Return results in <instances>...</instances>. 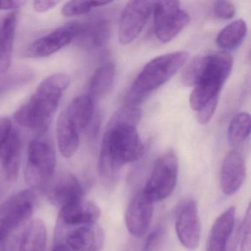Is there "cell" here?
<instances>
[{
  "instance_id": "obj_1",
  "label": "cell",
  "mask_w": 251,
  "mask_h": 251,
  "mask_svg": "<svg viewBox=\"0 0 251 251\" xmlns=\"http://www.w3.org/2000/svg\"><path fill=\"white\" fill-rule=\"evenodd\" d=\"M145 146L136 125L113 117L102 138L99 158V171L102 178L112 182L123 166L139 160Z\"/></svg>"
},
{
  "instance_id": "obj_2",
  "label": "cell",
  "mask_w": 251,
  "mask_h": 251,
  "mask_svg": "<svg viewBox=\"0 0 251 251\" xmlns=\"http://www.w3.org/2000/svg\"><path fill=\"white\" fill-rule=\"evenodd\" d=\"M70 85V77L64 73H55L45 78L30 100L17 110L16 122L32 130L46 129Z\"/></svg>"
},
{
  "instance_id": "obj_3",
  "label": "cell",
  "mask_w": 251,
  "mask_h": 251,
  "mask_svg": "<svg viewBox=\"0 0 251 251\" xmlns=\"http://www.w3.org/2000/svg\"><path fill=\"white\" fill-rule=\"evenodd\" d=\"M201 56L198 77L189 97V105L197 112L219 101L220 92L233 68V58L226 51Z\"/></svg>"
},
{
  "instance_id": "obj_4",
  "label": "cell",
  "mask_w": 251,
  "mask_h": 251,
  "mask_svg": "<svg viewBox=\"0 0 251 251\" xmlns=\"http://www.w3.org/2000/svg\"><path fill=\"white\" fill-rule=\"evenodd\" d=\"M188 58L187 52L176 51L150 61L135 79L129 92L127 105L136 106L151 92L167 83L183 67Z\"/></svg>"
},
{
  "instance_id": "obj_5",
  "label": "cell",
  "mask_w": 251,
  "mask_h": 251,
  "mask_svg": "<svg viewBox=\"0 0 251 251\" xmlns=\"http://www.w3.org/2000/svg\"><path fill=\"white\" fill-rule=\"evenodd\" d=\"M56 164V152L52 141L45 136L35 138L27 148L26 182L35 189L45 187L53 177Z\"/></svg>"
},
{
  "instance_id": "obj_6",
  "label": "cell",
  "mask_w": 251,
  "mask_h": 251,
  "mask_svg": "<svg viewBox=\"0 0 251 251\" xmlns=\"http://www.w3.org/2000/svg\"><path fill=\"white\" fill-rule=\"evenodd\" d=\"M178 172L176 154L172 151L164 152L155 161L142 191L153 202L167 199L176 189Z\"/></svg>"
},
{
  "instance_id": "obj_7",
  "label": "cell",
  "mask_w": 251,
  "mask_h": 251,
  "mask_svg": "<svg viewBox=\"0 0 251 251\" xmlns=\"http://www.w3.org/2000/svg\"><path fill=\"white\" fill-rule=\"evenodd\" d=\"M36 195L30 189L17 192L0 203V231L8 237L33 214Z\"/></svg>"
},
{
  "instance_id": "obj_8",
  "label": "cell",
  "mask_w": 251,
  "mask_h": 251,
  "mask_svg": "<svg viewBox=\"0 0 251 251\" xmlns=\"http://www.w3.org/2000/svg\"><path fill=\"white\" fill-rule=\"evenodd\" d=\"M152 13L155 36L162 43L174 39L190 20L178 1H157L154 2Z\"/></svg>"
},
{
  "instance_id": "obj_9",
  "label": "cell",
  "mask_w": 251,
  "mask_h": 251,
  "mask_svg": "<svg viewBox=\"0 0 251 251\" xmlns=\"http://www.w3.org/2000/svg\"><path fill=\"white\" fill-rule=\"evenodd\" d=\"M175 226L181 245L189 251L199 246L201 223L196 201L192 198L182 200L176 208Z\"/></svg>"
},
{
  "instance_id": "obj_10",
  "label": "cell",
  "mask_w": 251,
  "mask_h": 251,
  "mask_svg": "<svg viewBox=\"0 0 251 251\" xmlns=\"http://www.w3.org/2000/svg\"><path fill=\"white\" fill-rule=\"evenodd\" d=\"M81 31L77 22L67 23L48 34L36 39L26 50L25 56L30 58H45L68 46Z\"/></svg>"
},
{
  "instance_id": "obj_11",
  "label": "cell",
  "mask_w": 251,
  "mask_h": 251,
  "mask_svg": "<svg viewBox=\"0 0 251 251\" xmlns=\"http://www.w3.org/2000/svg\"><path fill=\"white\" fill-rule=\"evenodd\" d=\"M152 1H130L125 7L119 25V42L127 45L142 33L153 9Z\"/></svg>"
},
{
  "instance_id": "obj_12",
  "label": "cell",
  "mask_w": 251,
  "mask_h": 251,
  "mask_svg": "<svg viewBox=\"0 0 251 251\" xmlns=\"http://www.w3.org/2000/svg\"><path fill=\"white\" fill-rule=\"evenodd\" d=\"M154 202L139 191L132 198L126 212V224L133 236L141 237L149 229L153 215Z\"/></svg>"
},
{
  "instance_id": "obj_13",
  "label": "cell",
  "mask_w": 251,
  "mask_h": 251,
  "mask_svg": "<svg viewBox=\"0 0 251 251\" xmlns=\"http://www.w3.org/2000/svg\"><path fill=\"white\" fill-rule=\"evenodd\" d=\"M246 177V167L240 152L236 150L229 151L222 164L220 188L225 195H234L242 187Z\"/></svg>"
},
{
  "instance_id": "obj_14",
  "label": "cell",
  "mask_w": 251,
  "mask_h": 251,
  "mask_svg": "<svg viewBox=\"0 0 251 251\" xmlns=\"http://www.w3.org/2000/svg\"><path fill=\"white\" fill-rule=\"evenodd\" d=\"M48 186V199L60 209L67 204L83 198V188L80 181L70 173L61 175Z\"/></svg>"
},
{
  "instance_id": "obj_15",
  "label": "cell",
  "mask_w": 251,
  "mask_h": 251,
  "mask_svg": "<svg viewBox=\"0 0 251 251\" xmlns=\"http://www.w3.org/2000/svg\"><path fill=\"white\" fill-rule=\"evenodd\" d=\"M60 210V219L63 223L75 227L96 224L101 216L99 206L83 198L67 204Z\"/></svg>"
},
{
  "instance_id": "obj_16",
  "label": "cell",
  "mask_w": 251,
  "mask_h": 251,
  "mask_svg": "<svg viewBox=\"0 0 251 251\" xmlns=\"http://www.w3.org/2000/svg\"><path fill=\"white\" fill-rule=\"evenodd\" d=\"M67 245L75 251H101L105 243V233L97 224L79 226L67 234Z\"/></svg>"
},
{
  "instance_id": "obj_17",
  "label": "cell",
  "mask_w": 251,
  "mask_h": 251,
  "mask_svg": "<svg viewBox=\"0 0 251 251\" xmlns=\"http://www.w3.org/2000/svg\"><path fill=\"white\" fill-rule=\"evenodd\" d=\"M236 209L232 206L222 213L213 223L205 251H226L234 227Z\"/></svg>"
},
{
  "instance_id": "obj_18",
  "label": "cell",
  "mask_w": 251,
  "mask_h": 251,
  "mask_svg": "<svg viewBox=\"0 0 251 251\" xmlns=\"http://www.w3.org/2000/svg\"><path fill=\"white\" fill-rule=\"evenodd\" d=\"M21 152V139L18 132L14 129L2 151H0V167L9 181H14L18 177Z\"/></svg>"
},
{
  "instance_id": "obj_19",
  "label": "cell",
  "mask_w": 251,
  "mask_h": 251,
  "mask_svg": "<svg viewBox=\"0 0 251 251\" xmlns=\"http://www.w3.org/2000/svg\"><path fill=\"white\" fill-rule=\"evenodd\" d=\"M17 23V14L12 12L0 24V75L11 67Z\"/></svg>"
},
{
  "instance_id": "obj_20",
  "label": "cell",
  "mask_w": 251,
  "mask_h": 251,
  "mask_svg": "<svg viewBox=\"0 0 251 251\" xmlns=\"http://www.w3.org/2000/svg\"><path fill=\"white\" fill-rule=\"evenodd\" d=\"M70 123L81 133L90 124L94 114V100L89 95L75 98L64 111Z\"/></svg>"
},
{
  "instance_id": "obj_21",
  "label": "cell",
  "mask_w": 251,
  "mask_h": 251,
  "mask_svg": "<svg viewBox=\"0 0 251 251\" xmlns=\"http://www.w3.org/2000/svg\"><path fill=\"white\" fill-rule=\"evenodd\" d=\"M57 141L61 155L64 158L73 156L80 145V133L73 126L63 111L57 123Z\"/></svg>"
},
{
  "instance_id": "obj_22",
  "label": "cell",
  "mask_w": 251,
  "mask_h": 251,
  "mask_svg": "<svg viewBox=\"0 0 251 251\" xmlns=\"http://www.w3.org/2000/svg\"><path fill=\"white\" fill-rule=\"evenodd\" d=\"M48 233L43 220L34 219L26 226L21 240L20 251H46Z\"/></svg>"
},
{
  "instance_id": "obj_23",
  "label": "cell",
  "mask_w": 251,
  "mask_h": 251,
  "mask_svg": "<svg viewBox=\"0 0 251 251\" xmlns=\"http://www.w3.org/2000/svg\"><path fill=\"white\" fill-rule=\"evenodd\" d=\"M115 78V66L112 62H107L98 67L89 83V96L92 99H102L108 95L114 85Z\"/></svg>"
},
{
  "instance_id": "obj_24",
  "label": "cell",
  "mask_w": 251,
  "mask_h": 251,
  "mask_svg": "<svg viewBox=\"0 0 251 251\" xmlns=\"http://www.w3.org/2000/svg\"><path fill=\"white\" fill-rule=\"evenodd\" d=\"M111 24L109 20L98 19L82 25L79 36L83 43L90 48H101L108 42L111 36Z\"/></svg>"
},
{
  "instance_id": "obj_25",
  "label": "cell",
  "mask_w": 251,
  "mask_h": 251,
  "mask_svg": "<svg viewBox=\"0 0 251 251\" xmlns=\"http://www.w3.org/2000/svg\"><path fill=\"white\" fill-rule=\"evenodd\" d=\"M248 33L246 23L237 20L224 27L217 37V45L221 49L231 50L240 46Z\"/></svg>"
},
{
  "instance_id": "obj_26",
  "label": "cell",
  "mask_w": 251,
  "mask_h": 251,
  "mask_svg": "<svg viewBox=\"0 0 251 251\" xmlns=\"http://www.w3.org/2000/svg\"><path fill=\"white\" fill-rule=\"evenodd\" d=\"M251 119L248 113L241 112L232 118L227 130V138L231 145L245 142L251 133Z\"/></svg>"
},
{
  "instance_id": "obj_27",
  "label": "cell",
  "mask_w": 251,
  "mask_h": 251,
  "mask_svg": "<svg viewBox=\"0 0 251 251\" xmlns=\"http://www.w3.org/2000/svg\"><path fill=\"white\" fill-rule=\"evenodd\" d=\"M109 3L111 2L105 1H70L64 5L61 13L65 17H77L87 14L93 8Z\"/></svg>"
},
{
  "instance_id": "obj_28",
  "label": "cell",
  "mask_w": 251,
  "mask_h": 251,
  "mask_svg": "<svg viewBox=\"0 0 251 251\" xmlns=\"http://www.w3.org/2000/svg\"><path fill=\"white\" fill-rule=\"evenodd\" d=\"M248 205L240 229V251H251V211Z\"/></svg>"
},
{
  "instance_id": "obj_29",
  "label": "cell",
  "mask_w": 251,
  "mask_h": 251,
  "mask_svg": "<svg viewBox=\"0 0 251 251\" xmlns=\"http://www.w3.org/2000/svg\"><path fill=\"white\" fill-rule=\"evenodd\" d=\"M214 12L219 18L230 20L236 15V9L232 2L222 0L214 2Z\"/></svg>"
},
{
  "instance_id": "obj_30",
  "label": "cell",
  "mask_w": 251,
  "mask_h": 251,
  "mask_svg": "<svg viewBox=\"0 0 251 251\" xmlns=\"http://www.w3.org/2000/svg\"><path fill=\"white\" fill-rule=\"evenodd\" d=\"M164 229L163 226L155 227L147 238L142 251H153L161 243L164 236Z\"/></svg>"
},
{
  "instance_id": "obj_31",
  "label": "cell",
  "mask_w": 251,
  "mask_h": 251,
  "mask_svg": "<svg viewBox=\"0 0 251 251\" xmlns=\"http://www.w3.org/2000/svg\"><path fill=\"white\" fill-rule=\"evenodd\" d=\"M14 127L11 120L5 117H0V151L11 136Z\"/></svg>"
},
{
  "instance_id": "obj_32",
  "label": "cell",
  "mask_w": 251,
  "mask_h": 251,
  "mask_svg": "<svg viewBox=\"0 0 251 251\" xmlns=\"http://www.w3.org/2000/svg\"><path fill=\"white\" fill-rule=\"evenodd\" d=\"M58 3L59 1H34L33 2V8L34 10L39 13H45L50 11L52 8H55Z\"/></svg>"
},
{
  "instance_id": "obj_33",
  "label": "cell",
  "mask_w": 251,
  "mask_h": 251,
  "mask_svg": "<svg viewBox=\"0 0 251 251\" xmlns=\"http://www.w3.org/2000/svg\"><path fill=\"white\" fill-rule=\"evenodd\" d=\"M25 4V1L16 0H0V10H14L21 8Z\"/></svg>"
},
{
  "instance_id": "obj_34",
  "label": "cell",
  "mask_w": 251,
  "mask_h": 251,
  "mask_svg": "<svg viewBox=\"0 0 251 251\" xmlns=\"http://www.w3.org/2000/svg\"><path fill=\"white\" fill-rule=\"evenodd\" d=\"M52 251H72V250L66 244H58L52 248Z\"/></svg>"
},
{
  "instance_id": "obj_35",
  "label": "cell",
  "mask_w": 251,
  "mask_h": 251,
  "mask_svg": "<svg viewBox=\"0 0 251 251\" xmlns=\"http://www.w3.org/2000/svg\"><path fill=\"white\" fill-rule=\"evenodd\" d=\"M7 236H5L2 232L0 231V251H1V248H2V245H3L4 242L7 239Z\"/></svg>"
}]
</instances>
